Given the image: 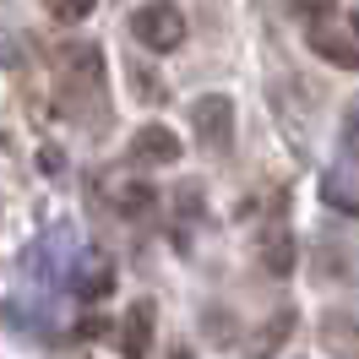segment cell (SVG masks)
<instances>
[{
	"label": "cell",
	"instance_id": "1",
	"mask_svg": "<svg viewBox=\"0 0 359 359\" xmlns=\"http://www.w3.org/2000/svg\"><path fill=\"white\" fill-rule=\"evenodd\" d=\"M104 49L93 44V39H71L60 44L55 55V76H60V109L76 114V120H88L93 109L104 114Z\"/></svg>",
	"mask_w": 359,
	"mask_h": 359
},
{
	"label": "cell",
	"instance_id": "2",
	"mask_svg": "<svg viewBox=\"0 0 359 359\" xmlns=\"http://www.w3.org/2000/svg\"><path fill=\"white\" fill-rule=\"evenodd\" d=\"M311 49L327 60V66L337 71H359V11H316V22H311Z\"/></svg>",
	"mask_w": 359,
	"mask_h": 359
},
{
	"label": "cell",
	"instance_id": "3",
	"mask_svg": "<svg viewBox=\"0 0 359 359\" xmlns=\"http://www.w3.org/2000/svg\"><path fill=\"white\" fill-rule=\"evenodd\" d=\"M131 33H136V44L153 49V55H175L185 44V11L175 0H147V6L131 11Z\"/></svg>",
	"mask_w": 359,
	"mask_h": 359
},
{
	"label": "cell",
	"instance_id": "4",
	"mask_svg": "<svg viewBox=\"0 0 359 359\" xmlns=\"http://www.w3.org/2000/svg\"><path fill=\"white\" fill-rule=\"evenodd\" d=\"M191 126H196V142L207 153H229V142H234V98L229 93L191 98Z\"/></svg>",
	"mask_w": 359,
	"mask_h": 359
},
{
	"label": "cell",
	"instance_id": "5",
	"mask_svg": "<svg viewBox=\"0 0 359 359\" xmlns=\"http://www.w3.org/2000/svg\"><path fill=\"white\" fill-rule=\"evenodd\" d=\"M180 153H185V142H180V131H169V126H142V131L131 136V158L142 163V169H163V163H180Z\"/></svg>",
	"mask_w": 359,
	"mask_h": 359
},
{
	"label": "cell",
	"instance_id": "6",
	"mask_svg": "<svg viewBox=\"0 0 359 359\" xmlns=\"http://www.w3.org/2000/svg\"><path fill=\"white\" fill-rule=\"evenodd\" d=\"M153 327H158V305H153V299H136L131 311H126V321H120V354H126V359H147V348H153Z\"/></svg>",
	"mask_w": 359,
	"mask_h": 359
},
{
	"label": "cell",
	"instance_id": "7",
	"mask_svg": "<svg viewBox=\"0 0 359 359\" xmlns=\"http://www.w3.org/2000/svg\"><path fill=\"white\" fill-rule=\"evenodd\" d=\"M321 348L337 359H359V316H327L321 321Z\"/></svg>",
	"mask_w": 359,
	"mask_h": 359
},
{
	"label": "cell",
	"instance_id": "8",
	"mask_svg": "<svg viewBox=\"0 0 359 359\" xmlns=\"http://www.w3.org/2000/svg\"><path fill=\"white\" fill-rule=\"evenodd\" d=\"M109 202L126 212V218H136V212H147L153 207V185L147 180H136V175H120V180H109Z\"/></svg>",
	"mask_w": 359,
	"mask_h": 359
},
{
	"label": "cell",
	"instance_id": "9",
	"mask_svg": "<svg viewBox=\"0 0 359 359\" xmlns=\"http://www.w3.org/2000/svg\"><path fill=\"white\" fill-rule=\"evenodd\" d=\"M114 289V267L104 256H82V272H76V294L82 299H104Z\"/></svg>",
	"mask_w": 359,
	"mask_h": 359
},
{
	"label": "cell",
	"instance_id": "10",
	"mask_svg": "<svg viewBox=\"0 0 359 359\" xmlns=\"http://www.w3.org/2000/svg\"><path fill=\"white\" fill-rule=\"evenodd\" d=\"M321 196H327L337 212H359V175H348V169H332V175L321 180Z\"/></svg>",
	"mask_w": 359,
	"mask_h": 359
},
{
	"label": "cell",
	"instance_id": "11",
	"mask_svg": "<svg viewBox=\"0 0 359 359\" xmlns=\"http://www.w3.org/2000/svg\"><path fill=\"white\" fill-rule=\"evenodd\" d=\"M289 332H294V311H278V321H267L262 332L250 337V354H256V359L278 354V348H283V337H289Z\"/></svg>",
	"mask_w": 359,
	"mask_h": 359
},
{
	"label": "cell",
	"instance_id": "12",
	"mask_svg": "<svg viewBox=\"0 0 359 359\" xmlns=\"http://www.w3.org/2000/svg\"><path fill=\"white\" fill-rule=\"evenodd\" d=\"M262 267L278 272V278L294 267V240H289V229H278V234H267V240H262Z\"/></svg>",
	"mask_w": 359,
	"mask_h": 359
},
{
	"label": "cell",
	"instance_id": "13",
	"mask_svg": "<svg viewBox=\"0 0 359 359\" xmlns=\"http://www.w3.org/2000/svg\"><path fill=\"white\" fill-rule=\"evenodd\" d=\"M44 6H49V17H55V22H88L98 0H44Z\"/></svg>",
	"mask_w": 359,
	"mask_h": 359
},
{
	"label": "cell",
	"instance_id": "14",
	"mask_svg": "<svg viewBox=\"0 0 359 359\" xmlns=\"http://www.w3.org/2000/svg\"><path fill=\"white\" fill-rule=\"evenodd\" d=\"M131 82H136V98H147V104H163V98H169V93H163V82L142 71V60L131 66Z\"/></svg>",
	"mask_w": 359,
	"mask_h": 359
},
{
	"label": "cell",
	"instance_id": "15",
	"mask_svg": "<svg viewBox=\"0 0 359 359\" xmlns=\"http://www.w3.org/2000/svg\"><path fill=\"white\" fill-rule=\"evenodd\" d=\"M343 142L359 147V104H348V114H343Z\"/></svg>",
	"mask_w": 359,
	"mask_h": 359
},
{
	"label": "cell",
	"instance_id": "16",
	"mask_svg": "<svg viewBox=\"0 0 359 359\" xmlns=\"http://www.w3.org/2000/svg\"><path fill=\"white\" fill-rule=\"evenodd\" d=\"M169 359H196V354H191V348H185V343H180V348H169Z\"/></svg>",
	"mask_w": 359,
	"mask_h": 359
}]
</instances>
